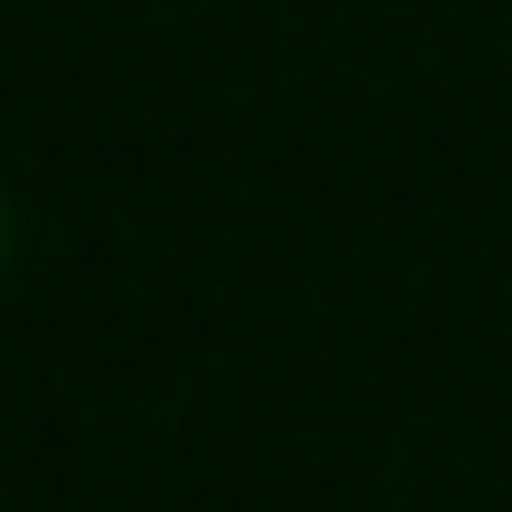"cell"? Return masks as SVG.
I'll list each match as a JSON object with an SVG mask.
<instances>
[{
    "mask_svg": "<svg viewBox=\"0 0 512 512\" xmlns=\"http://www.w3.org/2000/svg\"><path fill=\"white\" fill-rule=\"evenodd\" d=\"M0 232H8V224H0Z\"/></svg>",
    "mask_w": 512,
    "mask_h": 512,
    "instance_id": "6da1fadb",
    "label": "cell"
}]
</instances>
